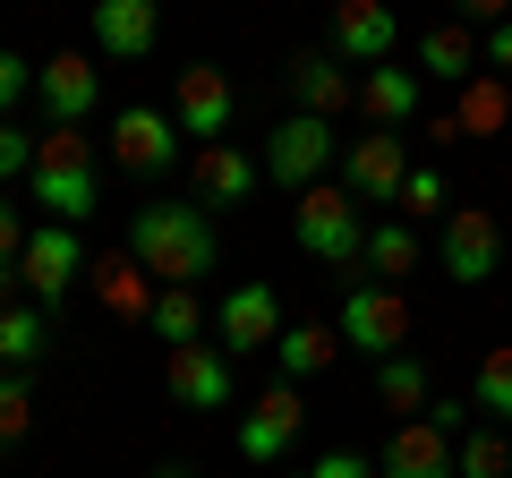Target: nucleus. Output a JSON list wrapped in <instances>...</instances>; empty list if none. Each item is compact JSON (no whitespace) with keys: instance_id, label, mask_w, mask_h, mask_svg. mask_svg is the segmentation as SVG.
Wrapping results in <instances>:
<instances>
[{"instance_id":"14","label":"nucleus","mask_w":512,"mask_h":478,"mask_svg":"<svg viewBox=\"0 0 512 478\" xmlns=\"http://www.w3.org/2000/svg\"><path fill=\"white\" fill-rule=\"evenodd\" d=\"M43 111H52V129H86L94 103H103V69H86V52H52L35 77Z\"/></svg>"},{"instance_id":"35","label":"nucleus","mask_w":512,"mask_h":478,"mask_svg":"<svg viewBox=\"0 0 512 478\" xmlns=\"http://www.w3.org/2000/svg\"><path fill=\"white\" fill-rule=\"evenodd\" d=\"M299 478H376V461H367V453H316Z\"/></svg>"},{"instance_id":"15","label":"nucleus","mask_w":512,"mask_h":478,"mask_svg":"<svg viewBox=\"0 0 512 478\" xmlns=\"http://www.w3.org/2000/svg\"><path fill=\"white\" fill-rule=\"evenodd\" d=\"M282 86H291V111H308V120H333V111L359 103V77H350L333 52H291Z\"/></svg>"},{"instance_id":"34","label":"nucleus","mask_w":512,"mask_h":478,"mask_svg":"<svg viewBox=\"0 0 512 478\" xmlns=\"http://www.w3.org/2000/svg\"><path fill=\"white\" fill-rule=\"evenodd\" d=\"M18 171H35V137L18 120H0V180H18Z\"/></svg>"},{"instance_id":"24","label":"nucleus","mask_w":512,"mask_h":478,"mask_svg":"<svg viewBox=\"0 0 512 478\" xmlns=\"http://www.w3.org/2000/svg\"><path fill=\"white\" fill-rule=\"evenodd\" d=\"M419 69L444 77V86H470V77H478V43H470V26H427V35H419Z\"/></svg>"},{"instance_id":"1","label":"nucleus","mask_w":512,"mask_h":478,"mask_svg":"<svg viewBox=\"0 0 512 478\" xmlns=\"http://www.w3.org/2000/svg\"><path fill=\"white\" fill-rule=\"evenodd\" d=\"M128 257L154 274V291H197L222 265V239H214V222H205V205H137Z\"/></svg>"},{"instance_id":"16","label":"nucleus","mask_w":512,"mask_h":478,"mask_svg":"<svg viewBox=\"0 0 512 478\" xmlns=\"http://www.w3.org/2000/svg\"><path fill=\"white\" fill-rule=\"evenodd\" d=\"M299 427H308L299 385H274L265 402H248V419H239V453H248V461H282L299 444Z\"/></svg>"},{"instance_id":"2","label":"nucleus","mask_w":512,"mask_h":478,"mask_svg":"<svg viewBox=\"0 0 512 478\" xmlns=\"http://www.w3.org/2000/svg\"><path fill=\"white\" fill-rule=\"evenodd\" d=\"M26 197H35L43 214L60 222V231L94 222V205H103V171H94L86 129H43V137H35V171H26Z\"/></svg>"},{"instance_id":"29","label":"nucleus","mask_w":512,"mask_h":478,"mask_svg":"<svg viewBox=\"0 0 512 478\" xmlns=\"http://www.w3.org/2000/svg\"><path fill=\"white\" fill-rule=\"evenodd\" d=\"M376 402L384 410H419L427 402V368H419V359H384V368H376Z\"/></svg>"},{"instance_id":"10","label":"nucleus","mask_w":512,"mask_h":478,"mask_svg":"<svg viewBox=\"0 0 512 478\" xmlns=\"http://www.w3.org/2000/svg\"><path fill=\"white\" fill-rule=\"evenodd\" d=\"M444 274L453 282H487L495 265H504V222L487 214V205H453V214H444Z\"/></svg>"},{"instance_id":"20","label":"nucleus","mask_w":512,"mask_h":478,"mask_svg":"<svg viewBox=\"0 0 512 478\" xmlns=\"http://www.w3.org/2000/svg\"><path fill=\"white\" fill-rule=\"evenodd\" d=\"M43 350H52V308L9 299V308H0V376H26Z\"/></svg>"},{"instance_id":"11","label":"nucleus","mask_w":512,"mask_h":478,"mask_svg":"<svg viewBox=\"0 0 512 478\" xmlns=\"http://www.w3.org/2000/svg\"><path fill=\"white\" fill-rule=\"evenodd\" d=\"M214 333H222V359H239V350H274V342H282V299H274V282H231V291H222Z\"/></svg>"},{"instance_id":"36","label":"nucleus","mask_w":512,"mask_h":478,"mask_svg":"<svg viewBox=\"0 0 512 478\" xmlns=\"http://www.w3.org/2000/svg\"><path fill=\"white\" fill-rule=\"evenodd\" d=\"M478 69H487V77H512V18H504V26L487 35V52H478Z\"/></svg>"},{"instance_id":"33","label":"nucleus","mask_w":512,"mask_h":478,"mask_svg":"<svg viewBox=\"0 0 512 478\" xmlns=\"http://www.w3.org/2000/svg\"><path fill=\"white\" fill-rule=\"evenodd\" d=\"M26 222H18V197H0V274H18V257H26Z\"/></svg>"},{"instance_id":"23","label":"nucleus","mask_w":512,"mask_h":478,"mask_svg":"<svg viewBox=\"0 0 512 478\" xmlns=\"http://www.w3.org/2000/svg\"><path fill=\"white\" fill-rule=\"evenodd\" d=\"M256 171L265 163H248L239 146H197V197H214V205H239L256 188Z\"/></svg>"},{"instance_id":"27","label":"nucleus","mask_w":512,"mask_h":478,"mask_svg":"<svg viewBox=\"0 0 512 478\" xmlns=\"http://www.w3.org/2000/svg\"><path fill=\"white\" fill-rule=\"evenodd\" d=\"M453 470H461V478H512V444H504V427H470V436L453 444Z\"/></svg>"},{"instance_id":"18","label":"nucleus","mask_w":512,"mask_h":478,"mask_svg":"<svg viewBox=\"0 0 512 478\" xmlns=\"http://www.w3.org/2000/svg\"><path fill=\"white\" fill-rule=\"evenodd\" d=\"M376 478H461V470H453V436H444V427H427V419H410L402 436L384 444Z\"/></svg>"},{"instance_id":"19","label":"nucleus","mask_w":512,"mask_h":478,"mask_svg":"<svg viewBox=\"0 0 512 478\" xmlns=\"http://www.w3.org/2000/svg\"><path fill=\"white\" fill-rule=\"evenodd\" d=\"M419 103H427L419 69H393V60H384V69H367V77H359V111L376 120V129H393V137L419 120Z\"/></svg>"},{"instance_id":"22","label":"nucleus","mask_w":512,"mask_h":478,"mask_svg":"<svg viewBox=\"0 0 512 478\" xmlns=\"http://www.w3.org/2000/svg\"><path fill=\"white\" fill-rule=\"evenodd\" d=\"M359 274L384 282V291H393L402 274H419V231H410V222H376L367 248H359Z\"/></svg>"},{"instance_id":"4","label":"nucleus","mask_w":512,"mask_h":478,"mask_svg":"<svg viewBox=\"0 0 512 478\" xmlns=\"http://www.w3.org/2000/svg\"><path fill=\"white\" fill-rule=\"evenodd\" d=\"M291 239L308 248V257L350 265V274H359V248H367L359 197H350V188H308V197H291Z\"/></svg>"},{"instance_id":"25","label":"nucleus","mask_w":512,"mask_h":478,"mask_svg":"<svg viewBox=\"0 0 512 478\" xmlns=\"http://www.w3.org/2000/svg\"><path fill=\"white\" fill-rule=\"evenodd\" d=\"M453 120H461V137H495V129L512 120V94H504V77H487V69H478L470 86H461V111H453Z\"/></svg>"},{"instance_id":"7","label":"nucleus","mask_w":512,"mask_h":478,"mask_svg":"<svg viewBox=\"0 0 512 478\" xmlns=\"http://www.w3.org/2000/svg\"><path fill=\"white\" fill-rule=\"evenodd\" d=\"M393 43H402V18H393L384 0H342V9H333V43H325V52L342 60L350 77L384 69V60H393Z\"/></svg>"},{"instance_id":"30","label":"nucleus","mask_w":512,"mask_h":478,"mask_svg":"<svg viewBox=\"0 0 512 478\" xmlns=\"http://www.w3.org/2000/svg\"><path fill=\"white\" fill-rule=\"evenodd\" d=\"M427 214H444V171H436V163H410V180H402V222H427Z\"/></svg>"},{"instance_id":"28","label":"nucleus","mask_w":512,"mask_h":478,"mask_svg":"<svg viewBox=\"0 0 512 478\" xmlns=\"http://www.w3.org/2000/svg\"><path fill=\"white\" fill-rule=\"evenodd\" d=\"M146 325L163 333L171 350H180V342H197V333H205V308H197V291H154V308H146Z\"/></svg>"},{"instance_id":"3","label":"nucleus","mask_w":512,"mask_h":478,"mask_svg":"<svg viewBox=\"0 0 512 478\" xmlns=\"http://www.w3.org/2000/svg\"><path fill=\"white\" fill-rule=\"evenodd\" d=\"M256 163H265V180H282V188H291V197L325 188V171L342 163V146H333V120H308V111H282Z\"/></svg>"},{"instance_id":"32","label":"nucleus","mask_w":512,"mask_h":478,"mask_svg":"<svg viewBox=\"0 0 512 478\" xmlns=\"http://www.w3.org/2000/svg\"><path fill=\"white\" fill-rule=\"evenodd\" d=\"M35 77H43V60H26V52H9V43H0V120L35 94Z\"/></svg>"},{"instance_id":"13","label":"nucleus","mask_w":512,"mask_h":478,"mask_svg":"<svg viewBox=\"0 0 512 478\" xmlns=\"http://www.w3.org/2000/svg\"><path fill=\"white\" fill-rule=\"evenodd\" d=\"M231 77L214 69V60H197V69H180V94H171V120H180V137H205V146H222V129H231Z\"/></svg>"},{"instance_id":"26","label":"nucleus","mask_w":512,"mask_h":478,"mask_svg":"<svg viewBox=\"0 0 512 478\" xmlns=\"http://www.w3.org/2000/svg\"><path fill=\"white\" fill-rule=\"evenodd\" d=\"M470 410H478V419H495V427L512 419V342H495L487 359H478V385H470Z\"/></svg>"},{"instance_id":"38","label":"nucleus","mask_w":512,"mask_h":478,"mask_svg":"<svg viewBox=\"0 0 512 478\" xmlns=\"http://www.w3.org/2000/svg\"><path fill=\"white\" fill-rule=\"evenodd\" d=\"M146 478H188V470H180V461H163V470H146Z\"/></svg>"},{"instance_id":"5","label":"nucleus","mask_w":512,"mask_h":478,"mask_svg":"<svg viewBox=\"0 0 512 478\" xmlns=\"http://www.w3.org/2000/svg\"><path fill=\"white\" fill-rule=\"evenodd\" d=\"M333 333H342L359 359L384 368V359H402V342H410V299L384 291V282H350V291H342V325H333Z\"/></svg>"},{"instance_id":"6","label":"nucleus","mask_w":512,"mask_h":478,"mask_svg":"<svg viewBox=\"0 0 512 478\" xmlns=\"http://www.w3.org/2000/svg\"><path fill=\"white\" fill-rule=\"evenodd\" d=\"M180 120L171 111H154V103H128L120 120H111V163L120 171H137V180H154V171H171L180 163Z\"/></svg>"},{"instance_id":"8","label":"nucleus","mask_w":512,"mask_h":478,"mask_svg":"<svg viewBox=\"0 0 512 478\" xmlns=\"http://www.w3.org/2000/svg\"><path fill=\"white\" fill-rule=\"evenodd\" d=\"M402 180H410V146L393 129H367L359 146H342V188L359 205H402Z\"/></svg>"},{"instance_id":"12","label":"nucleus","mask_w":512,"mask_h":478,"mask_svg":"<svg viewBox=\"0 0 512 478\" xmlns=\"http://www.w3.org/2000/svg\"><path fill=\"white\" fill-rule=\"evenodd\" d=\"M77 274H86V248H77V231L43 222V231L26 239V257H18V282H26V299H35V308H60Z\"/></svg>"},{"instance_id":"37","label":"nucleus","mask_w":512,"mask_h":478,"mask_svg":"<svg viewBox=\"0 0 512 478\" xmlns=\"http://www.w3.org/2000/svg\"><path fill=\"white\" fill-rule=\"evenodd\" d=\"M470 419H478L470 402H427V427H444V436H470Z\"/></svg>"},{"instance_id":"31","label":"nucleus","mask_w":512,"mask_h":478,"mask_svg":"<svg viewBox=\"0 0 512 478\" xmlns=\"http://www.w3.org/2000/svg\"><path fill=\"white\" fill-rule=\"evenodd\" d=\"M35 427V393H26V376H0V453Z\"/></svg>"},{"instance_id":"17","label":"nucleus","mask_w":512,"mask_h":478,"mask_svg":"<svg viewBox=\"0 0 512 478\" xmlns=\"http://www.w3.org/2000/svg\"><path fill=\"white\" fill-rule=\"evenodd\" d=\"M94 43H103L111 60H146L154 52V35H163V9L154 0H94Z\"/></svg>"},{"instance_id":"21","label":"nucleus","mask_w":512,"mask_h":478,"mask_svg":"<svg viewBox=\"0 0 512 478\" xmlns=\"http://www.w3.org/2000/svg\"><path fill=\"white\" fill-rule=\"evenodd\" d=\"M333 359H342V333L333 325H282V342H274L282 385H308V376H325Z\"/></svg>"},{"instance_id":"9","label":"nucleus","mask_w":512,"mask_h":478,"mask_svg":"<svg viewBox=\"0 0 512 478\" xmlns=\"http://www.w3.org/2000/svg\"><path fill=\"white\" fill-rule=\"evenodd\" d=\"M163 385H171V402H188V410H231L239 368L222 359V342H180L163 359Z\"/></svg>"}]
</instances>
